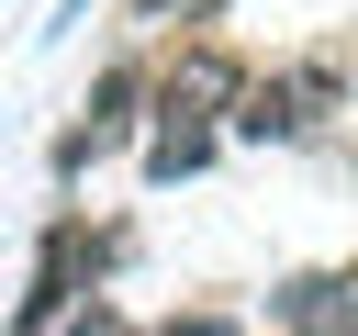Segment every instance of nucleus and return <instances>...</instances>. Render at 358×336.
<instances>
[{
	"instance_id": "obj_1",
	"label": "nucleus",
	"mask_w": 358,
	"mask_h": 336,
	"mask_svg": "<svg viewBox=\"0 0 358 336\" xmlns=\"http://www.w3.org/2000/svg\"><path fill=\"white\" fill-rule=\"evenodd\" d=\"M336 101V67L313 56V67H291V78H246V101H235V134L246 146H291V134H313V112Z\"/></svg>"
},
{
	"instance_id": "obj_2",
	"label": "nucleus",
	"mask_w": 358,
	"mask_h": 336,
	"mask_svg": "<svg viewBox=\"0 0 358 336\" xmlns=\"http://www.w3.org/2000/svg\"><path fill=\"white\" fill-rule=\"evenodd\" d=\"M134 101H145V78H134V67H101V90H90V112H78L67 134H56V179H78L90 157H112V146L134 134Z\"/></svg>"
},
{
	"instance_id": "obj_3",
	"label": "nucleus",
	"mask_w": 358,
	"mask_h": 336,
	"mask_svg": "<svg viewBox=\"0 0 358 336\" xmlns=\"http://www.w3.org/2000/svg\"><path fill=\"white\" fill-rule=\"evenodd\" d=\"M280 336H358V269H302V280H280Z\"/></svg>"
},
{
	"instance_id": "obj_4",
	"label": "nucleus",
	"mask_w": 358,
	"mask_h": 336,
	"mask_svg": "<svg viewBox=\"0 0 358 336\" xmlns=\"http://www.w3.org/2000/svg\"><path fill=\"white\" fill-rule=\"evenodd\" d=\"M11 336H112V314H101V291H90V280L34 269V291H22V314H11Z\"/></svg>"
},
{
	"instance_id": "obj_5",
	"label": "nucleus",
	"mask_w": 358,
	"mask_h": 336,
	"mask_svg": "<svg viewBox=\"0 0 358 336\" xmlns=\"http://www.w3.org/2000/svg\"><path fill=\"white\" fill-rule=\"evenodd\" d=\"M246 101V78H235V56H213V45H190L168 78H157V112H179V123H213V112H235Z\"/></svg>"
},
{
	"instance_id": "obj_6",
	"label": "nucleus",
	"mask_w": 358,
	"mask_h": 336,
	"mask_svg": "<svg viewBox=\"0 0 358 336\" xmlns=\"http://www.w3.org/2000/svg\"><path fill=\"white\" fill-rule=\"evenodd\" d=\"M213 157V123H179V112H157V134H145V179L168 190V179H190Z\"/></svg>"
},
{
	"instance_id": "obj_7",
	"label": "nucleus",
	"mask_w": 358,
	"mask_h": 336,
	"mask_svg": "<svg viewBox=\"0 0 358 336\" xmlns=\"http://www.w3.org/2000/svg\"><path fill=\"white\" fill-rule=\"evenodd\" d=\"M201 11H224V0H134V22H201Z\"/></svg>"
},
{
	"instance_id": "obj_8",
	"label": "nucleus",
	"mask_w": 358,
	"mask_h": 336,
	"mask_svg": "<svg viewBox=\"0 0 358 336\" xmlns=\"http://www.w3.org/2000/svg\"><path fill=\"white\" fill-rule=\"evenodd\" d=\"M157 336H235V325H224V314H168Z\"/></svg>"
}]
</instances>
